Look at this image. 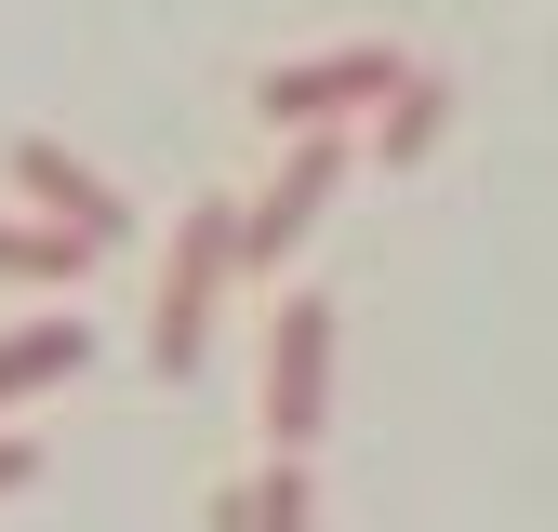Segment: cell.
Returning a JSON list of instances; mask_svg holds the SVG:
<instances>
[{
	"instance_id": "obj_8",
	"label": "cell",
	"mask_w": 558,
	"mask_h": 532,
	"mask_svg": "<svg viewBox=\"0 0 558 532\" xmlns=\"http://www.w3.org/2000/svg\"><path fill=\"white\" fill-rule=\"evenodd\" d=\"M439 133H452V81H439V66H412V94L373 120V160H386V173H412V160L439 147Z\"/></svg>"
},
{
	"instance_id": "obj_7",
	"label": "cell",
	"mask_w": 558,
	"mask_h": 532,
	"mask_svg": "<svg viewBox=\"0 0 558 532\" xmlns=\"http://www.w3.org/2000/svg\"><path fill=\"white\" fill-rule=\"evenodd\" d=\"M81 360H94L81 319H27V332H0V413H14V399H40V386H66Z\"/></svg>"
},
{
	"instance_id": "obj_2",
	"label": "cell",
	"mask_w": 558,
	"mask_h": 532,
	"mask_svg": "<svg viewBox=\"0 0 558 532\" xmlns=\"http://www.w3.org/2000/svg\"><path fill=\"white\" fill-rule=\"evenodd\" d=\"M227 280H253V266H240V200H186V214H173V266H160V306H147V360L160 373H199Z\"/></svg>"
},
{
	"instance_id": "obj_5",
	"label": "cell",
	"mask_w": 558,
	"mask_h": 532,
	"mask_svg": "<svg viewBox=\"0 0 558 532\" xmlns=\"http://www.w3.org/2000/svg\"><path fill=\"white\" fill-rule=\"evenodd\" d=\"M14 186L40 200V227H81L94 253H120V240H133V200H120L94 160H66L53 133H14Z\"/></svg>"
},
{
	"instance_id": "obj_10",
	"label": "cell",
	"mask_w": 558,
	"mask_h": 532,
	"mask_svg": "<svg viewBox=\"0 0 558 532\" xmlns=\"http://www.w3.org/2000/svg\"><path fill=\"white\" fill-rule=\"evenodd\" d=\"M27 480H40V452H27V439H0V493H27Z\"/></svg>"
},
{
	"instance_id": "obj_3",
	"label": "cell",
	"mask_w": 558,
	"mask_h": 532,
	"mask_svg": "<svg viewBox=\"0 0 558 532\" xmlns=\"http://www.w3.org/2000/svg\"><path fill=\"white\" fill-rule=\"evenodd\" d=\"M345 160H360L345 133H293V147H279V173L240 200V266H253V280H279V266L306 253V227H319V200L345 186Z\"/></svg>"
},
{
	"instance_id": "obj_1",
	"label": "cell",
	"mask_w": 558,
	"mask_h": 532,
	"mask_svg": "<svg viewBox=\"0 0 558 532\" xmlns=\"http://www.w3.org/2000/svg\"><path fill=\"white\" fill-rule=\"evenodd\" d=\"M412 94V53L399 40H332V53H279V66H253V120L293 147V133H345V120H386Z\"/></svg>"
},
{
	"instance_id": "obj_9",
	"label": "cell",
	"mask_w": 558,
	"mask_h": 532,
	"mask_svg": "<svg viewBox=\"0 0 558 532\" xmlns=\"http://www.w3.org/2000/svg\"><path fill=\"white\" fill-rule=\"evenodd\" d=\"M81 266H94L81 227H0V280H53V293H66Z\"/></svg>"
},
{
	"instance_id": "obj_6",
	"label": "cell",
	"mask_w": 558,
	"mask_h": 532,
	"mask_svg": "<svg viewBox=\"0 0 558 532\" xmlns=\"http://www.w3.org/2000/svg\"><path fill=\"white\" fill-rule=\"evenodd\" d=\"M306 519H319V493H306V452H266L253 480L214 506V532H306Z\"/></svg>"
},
{
	"instance_id": "obj_4",
	"label": "cell",
	"mask_w": 558,
	"mask_h": 532,
	"mask_svg": "<svg viewBox=\"0 0 558 532\" xmlns=\"http://www.w3.org/2000/svg\"><path fill=\"white\" fill-rule=\"evenodd\" d=\"M319 413H332V306L279 293V319H266V452H306Z\"/></svg>"
}]
</instances>
